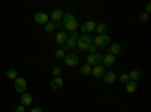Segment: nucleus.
I'll return each instance as SVG.
<instances>
[{
    "label": "nucleus",
    "instance_id": "24",
    "mask_svg": "<svg viewBox=\"0 0 151 112\" xmlns=\"http://www.w3.org/2000/svg\"><path fill=\"white\" fill-rule=\"evenodd\" d=\"M150 20V14H147V12H142V14L139 15V21L141 23H147Z\"/></svg>",
    "mask_w": 151,
    "mask_h": 112
},
{
    "label": "nucleus",
    "instance_id": "21",
    "mask_svg": "<svg viewBox=\"0 0 151 112\" xmlns=\"http://www.w3.org/2000/svg\"><path fill=\"white\" fill-rule=\"evenodd\" d=\"M6 77L8 79H17L18 77V73H17V70H14V68H9L8 71H6Z\"/></svg>",
    "mask_w": 151,
    "mask_h": 112
},
{
    "label": "nucleus",
    "instance_id": "2",
    "mask_svg": "<svg viewBox=\"0 0 151 112\" xmlns=\"http://www.w3.org/2000/svg\"><path fill=\"white\" fill-rule=\"evenodd\" d=\"M94 43V38L91 35H80L79 40L76 41V47H79L80 50H88V47Z\"/></svg>",
    "mask_w": 151,
    "mask_h": 112
},
{
    "label": "nucleus",
    "instance_id": "27",
    "mask_svg": "<svg viewBox=\"0 0 151 112\" xmlns=\"http://www.w3.org/2000/svg\"><path fill=\"white\" fill-rule=\"evenodd\" d=\"M97 50H98V48H97V47L94 46V43H92L89 47H88V50H86V52H89V55H92V53H97Z\"/></svg>",
    "mask_w": 151,
    "mask_h": 112
},
{
    "label": "nucleus",
    "instance_id": "3",
    "mask_svg": "<svg viewBox=\"0 0 151 112\" xmlns=\"http://www.w3.org/2000/svg\"><path fill=\"white\" fill-rule=\"evenodd\" d=\"M110 44V36L107 33L104 35H97L95 38H94V46L97 48H106L107 46Z\"/></svg>",
    "mask_w": 151,
    "mask_h": 112
},
{
    "label": "nucleus",
    "instance_id": "5",
    "mask_svg": "<svg viewBox=\"0 0 151 112\" xmlns=\"http://www.w3.org/2000/svg\"><path fill=\"white\" fill-rule=\"evenodd\" d=\"M101 59H103V55H100V53H92V55H88L86 64L91 65V67H95V65H100V64H101Z\"/></svg>",
    "mask_w": 151,
    "mask_h": 112
},
{
    "label": "nucleus",
    "instance_id": "29",
    "mask_svg": "<svg viewBox=\"0 0 151 112\" xmlns=\"http://www.w3.org/2000/svg\"><path fill=\"white\" fill-rule=\"evenodd\" d=\"M15 112H24V106H23V105L15 106Z\"/></svg>",
    "mask_w": 151,
    "mask_h": 112
},
{
    "label": "nucleus",
    "instance_id": "11",
    "mask_svg": "<svg viewBox=\"0 0 151 112\" xmlns=\"http://www.w3.org/2000/svg\"><path fill=\"white\" fill-rule=\"evenodd\" d=\"M101 79L104 80L106 85H112L113 82L116 80V74H115V71H106V73H104V76H103Z\"/></svg>",
    "mask_w": 151,
    "mask_h": 112
},
{
    "label": "nucleus",
    "instance_id": "30",
    "mask_svg": "<svg viewBox=\"0 0 151 112\" xmlns=\"http://www.w3.org/2000/svg\"><path fill=\"white\" fill-rule=\"evenodd\" d=\"M150 11H151V5L147 3V5H145V12H147V14H150Z\"/></svg>",
    "mask_w": 151,
    "mask_h": 112
},
{
    "label": "nucleus",
    "instance_id": "18",
    "mask_svg": "<svg viewBox=\"0 0 151 112\" xmlns=\"http://www.w3.org/2000/svg\"><path fill=\"white\" fill-rule=\"evenodd\" d=\"M95 32H97L98 35L107 33V24H106V23H98V24H95Z\"/></svg>",
    "mask_w": 151,
    "mask_h": 112
},
{
    "label": "nucleus",
    "instance_id": "14",
    "mask_svg": "<svg viewBox=\"0 0 151 112\" xmlns=\"http://www.w3.org/2000/svg\"><path fill=\"white\" fill-rule=\"evenodd\" d=\"M67 40H68V32H65V30H59L58 35H56V43L64 46V44L67 43Z\"/></svg>",
    "mask_w": 151,
    "mask_h": 112
},
{
    "label": "nucleus",
    "instance_id": "7",
    "mask_svg": "<svg viewBox=\"0 0 151 112\" xmlns=\"http://www.w3.org/2000/svg\"><path fill=\"white\" fill-rule=\"evenodd\" d=\"M79 56L77 55H74V53H70V55H65L64 58V62H65V65L68 67H74V65H77L79 64Z\"/></svg>",
    "mask_w": 151,
    "mask_h": 112
},
{
    "label": "nucleus",
    "instance_id": "16",
    "mask_svg": "<svg viewBox=\"0 0 151 112\" xmlns=\"http://www.w3.org/2000/svg\"><path fill=\"white\" fill-rule=\"evenodd\" d=\"M32 102H33V97H32L29 92H23V94H21V105H23L24 108L30 106Z\"/></svg>",
    "mask_w": 151,
    "mask_h": 112
},
{
    "label": "nucleus",
    "instance_id": "25",
    "mask_svg": "<svg viewBox=\"0 0 151 112\" xmlns=\"http://www.w3.org/2000/svg\"><path fill=\"white\" fill-rule=\"evenodd\" d=\"M129 80H130V79H129V74H127V73H124V74H121V76H119V82L124 83V85L127 83Z\"/></svg>",
    "mask_w": 151,
    "mask_h": 112
},
{
    "label": "nucleus",
    "instance_id": "12",
    "mask_svg": "<svg viewBox=\"0 0 151 112\" xmlns=\"http://www.w3.org/2000/svg\"><path fill=\"white\" fill-rule=\"evenodd\" d=\"M62 18H64V11L59 9V8L53 9V12H52V20H53V23H59V21H62Z\"/></svg>",
    "mask_w": 151,
    "mask_h": 112
},
{
    "label": "nucleus",
    "instance_id": "31",
    "mask_svg": "<svg viewBox=\"0 0 151 112\" xmlns=\"http://www.w3.org/2000/svg\"><path fill=\"white\" fill-rule=\"evenodd\" d=\"M30 112H44L41 108H33V109H30Z\"/></svg>",
    "mask_w": 151,
    "mask_h": 112
},
{
    "label": "nucleus",
    "instance_id": "8",
    "mask_svg": "<svg viewBox=\"0 0 151 112\" xmlns=\"http://www.w3.org/2000/svg\"><path fill=\"white\" fill-rule=\"evenodd\" d=\"M101 65H103L104 68L113 67V65H115V56L110 55V53H106V55L103 56V59H101Z\"/></svg>",
    "mask_w": 151,
    "mask_h": 112
},
{
    "label": "nucleus",
    "instance_id": "23",
    "mask_svg": "<svg viewBox=\"0 0 151 112\" xmlns=\"http://www.w3.org/2000/svg\"><path fill=\"white\" fill-rule=\"evenodd\" d=\"M65 55H67V53H65L64 50H62V48H58V50L55 52V58H58V59H64V58H65Z\"/></svg>",
    "mask_w": 151,
    "mask_h": 112
},
{
    "label": "nucleus",
    "instance_id": "1",
    "mask_svg": "<svg viewBox=\"0 0 151 112\" xmlns=\"http://www.w3.org/2000/svg\"><path fill=\"white\" fill-rule=\"evenodd\" d=\"M62 30L65 32H74L76 29H77L79 23H77V18H76L73 14H64V18H62Z\"/></svg>",
    "mask_w": 151,
    "mask_h": 112
},
{
    "label": "nucleus",
    "instance_id": "17",
    "mask_svg": "<svg viewBox=\"0 0 151 112\" xmlns=\"http://www.w3.org/2000/svg\"><path fill=\"white\" fill-rule=\"evenodd\" d=\"M137 90H139V85H137V82H133V80H129L127 83H125V91H127V92H130V94H133V92H136Z\"/></svg>",
    "mask_w": 151,
    "mask_h": 112
},
{
    "label": "nucleus",
    "instance_id": "20",
    "mask_svg": "<svg viewBox=\"0 0 151 112\" xmlns=\"http://www.w3.org/2000/svg\"><path fill=\"white\" fill-rule=\"evenodd\" d=\"M91 70H92L91 65L83 64V65L80 67V74H82V76H89V74H91Z\"/></svg>",
    "mask_w": 151,
    "mask_h": 112
},
{
    "label": "nucleus",
    "instance_id": "22",
    "mask_svg": "<svg viewBox=\"0 0 151 112\" xmlns=\"http://www.w3.org/2000/svg\"><path fill=\"white\" fill-rule=\"evenodd\" d=\"M55 30H56V23H53V21H48V23L45 24V32L52 33V32H55Z\"/></svg>",
    "mask_w": 151,
    "mask_h": 112
},
{
    "label": "nucleus",
    "instance_id": "4",
    "mask_svg": "<svg viewBox=\"0 0 151 112\" xmlns=\"http://www.w3.org/2000/svg\"><path fill=\"white\" fill-rule=\"evenodd\" d=\"M14 86H15V91L17 92L23 94V92H26V90H27V82H26V79H24V77H20L18 76L14 80Z\"/></svg>",
    "mask_w": 151,
    "mask_h": 112
},
{
    "label": "nucleus",
    "instance_id": "6",
    "mask_svg": "<svg viewBox=\"0 0 151 112\" xmlns=\"http://www.w3.org/2000/svg\"><path fill=\"white\" fill-rule=\"evenodd\" d=\"M82 32H83V35H89L91 32H94L95 30V23L92 21V20H86V21H83L82 23Z\"/></svg>",
    "mask_w": 151,
    "mask_h": 112
},
{
    "label": "nucleus",
    "instance_id": "10",
    "mask_svg": "<svg viewBox=\"0 0 151 112\" xmlns=\"http://www.w3.org/2000/svg\"><path fill=\"white\" fill-rule=\"evenodd\" d=\"M33 21L38 23V24H47L48 23V15L45 12H36L33 15Z\"/></svg>",
    "mask_w": 151,
    "mask_h": 112
},
{
    "label": "nucleus",
    "instance_id": "13",
    "mask_svg": "<svg viewBox=\"0 0 151 112\" xmlns=\"http://www.w3.org/2000/svg\"><path fill=\"white\" fill-rule=\"evenodd\" d=\"M127 74H129V79L133 80V82H137L139 79H142V76H144L142 70H132V71L127 73Z\"/></svg>",
    "mask_w": 151,
    "mask_h": 112
},
{
    "label": "nucleus",
    "instance_id": "9",
    "mask_svg": "<svg viewBox=\"0 0 151 112\" xmlns=\"http://www.w3.org/2000/svg\"><path fill=\"white\" fill-rule=\"evenodd\" d=\"M104 73H106V68L100 64V65H95V67H92V70H91V74L95 77V79H101L103 76H104Z\"/></svg>",
    "mask_w": 151,
    "mask_h": 112
},
{
    "label": "nucleus",
    "instance_id": "26",
    "mask_svg": "<svg viewBox=\"0 0 151 112\" xmlns=\"http://www.w3.org/2000/svg\"><path fill=\"white\" fill-rule=\"evenodd\" d=\"M68 36H70V38H73V40L77 41V40H79V36H80V33H79L77 30H74V32H70V33H68Z\"/></svg>",
    "mask_w": 151,
    "mask_h": 112
},
{
    "label": "nucleus",
    "instance_id": "28",
    "mask_svg": "<svg viewBox=\"0 0 151 112\" xmlns=\"http://www.w3.org/2000/svg\"><path fill=\"white\" fill-rule=\"evenodd\" d=\"M60 74H62V70H60L59 67H55V68H53V76H55V77H60Z\"/></svg>",
    "mask_w": 151,
    "mask_h": 112
},
{
    "label": "nucleus",
    "instance_id": "15",
    "mask_svg": "<svg viewBox=\"0 0 151 112\" xmlns=\"http://www.w3.org/2000/svg\"><path fill=\"white\" fill-rule=\"evenodd\" d=\"M50 86H52V90H60L62 86H64V80H62V77H53L52 82H50Z\"/></svg>",
    "mask_w": 151,
    "mask_h": 112
},
{
    "label": "nucleus",
    "instance_id": "19",
    "mask_svg": "<svg viewBox=\"0 0 151 112\" xmlns=\"http://www.w3.org/2000/svg\"><path fill=\"white\" fill-rule=\"evenodd\" d=\"M121 50H122V47H121V44H112L110 47H109V52L107 53H110V55H113V56H115V55H118V53H121Z\"/></svg>",
    "mask_w": 151,
    "mask_h": 112
}]
</instances>
